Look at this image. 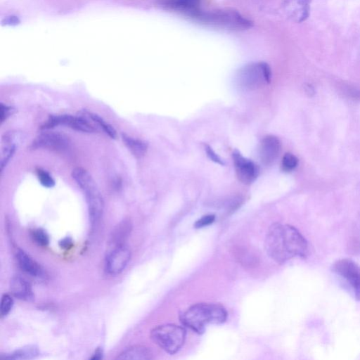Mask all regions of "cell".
Instances as JSON below:
<instances>
[{
  "label": "cell",
  "instance_id": "1",
  "mask_svg": "<svg viewBox=\"0 0 360 360\" xmlns=\"http://www.w3.org/2000/svg\"><path fill=\"white\" fill-rule=\"evenodd\" d=\"M267 255L276 262L283 264L294 258H305L308 243L301 233L289 224L275 223L269 227L264 241Z\"/></svg>",
  "mask_w": 360,
  "mask_h": 360
},
{
  "label": "cell",
  "instance_id": "2",
  "mask_svg": "<svg viewBox=\"0 0 360 360\" xmlns=\"http://www.w3.org/2000/svg\"><path fill=\"white\" fill-rule=\"evenodd\" d=\"M227 318L225 308L216 303H197L181 316L182 323L192 330L202 333L207 324H220Z\"/></svg>",
  "mask_w": 360,
  "mask_h": 360
},
{
  "label": "cell",
  "instance_id": "3",
  "mask_svg": "<svg viewBox=\"0 0 360 360\" xmlns=\"http://www.w3.org/2000/svg\"><path fill=\"white\" fill-rule=\"evenodd\" d=\"M193 19L201 23L228 30H243L252 27V22L242 16L238 11L221 9L202 12L200 10Z\"/></svg>",
  "mask_w": 360,
  "mask_h": 360
},
{
  "label": "cell",
  "instance_id": "4",
  "mask_svg": "<svg viewBox=\"0 0 360 360\" xmlns=\"http://www.w3.org/2000/svg\"><path fill=\"white\" fill-rule=\"evenodd\" d=\"M72 176L85 193L91 223H96L103 213V200L94 180L86 170L81 167L75 168Z\"/></svg>",
  "mask_w": 360,
  "mask_h": 360
},
{
  "label": "cell",
  "instance_id": "5",
  "mask_svg": "<svg viewBox=\"0 0 360 360\" xmlns=\"http://www.w3.org/2000/svg\"><path fill=\"white\" fill-rule=\"evenodd\" d=\"M186 332L184 328L167 323L154 328L150 332L153 342L166 352L176 353L184 345Z\"/></svg>",
  "mask_w": 360,
  "mask_h": 360
},
{
  "label": "cell",
  "instance_id": "6",
  "mask_svg": "<svg viewBox=\"0 0 360 360\" xmlns=\"http://www.w3.org/2000/svg\"><path fill=\"white\" fill-rule=\"evenodd\" d=\"M271 71L264 62L251 63L242 67L236 79L238 84L246 89H256L271 81Z\"/></svg>",
  "mask_w": 360,
  "mask_h": 360
},
{
  "label": "cell",
  "instance_id": "7",
  "mask_svg": "<svg viewBox=\"0 0 360 360\" xmlns=\"http://www.w3.org/2000/svg\"><path fill=\"white\" fill-rule=\"evenodd\" d=\"M332 271L347 287L354 299L360 300V266L350 259L344 258L333 264Z\"/></svg>",
  "mask_w": 360,
  "mask_h": 360
},
{
  "label": "cell",
  "instance_id": "8",
  "mask_svg": "<svg viewBox=\"0 0 360 360\" xmlns=\"http://www.w3.org/2000/svg\"><path fill=\"white\" fill-rule=\"evenodd\" d=\"M131 258V252L124 245L115 246L105 259V269L112 275L121 273Z\"/></svg>",
  "mask_w": 360,
  "mask_h": 360
},
{
  "label": "cell",
  "instance_id": "9",
  "mask_svg": "<svg viewBox=\"0 0 360 360\" xmlns=\"http://www.w3.org/2000/svg\"><path fill=\"white\" fill-rule=\"evenodd\" d=\"M233 160L239 181L245 184H252L259 174L257 166L236 150L233 153Z\"/></svg>",
  "mask_w": 360,
  "mask_h": 360
},
{
  "label": "cell",
  "instance_id": "10",
  "mask_svg": "<svg viewBox=\"0 0 360 360\" xmlns=\"http://www.w3.org/2000/svg\"><path fill=\"white\" fill-rule=\"evenodd\" d=\"M70 144L68 136L55 131H46L39 134L32 145L34 148H48L54 150L66 149Z\"/></svg>",
  "mask_w": 360,
  "mask_h": 360
},
{
  "label": "cell",
  "instance_id": "11",
  "mask_svg": "<svg viewBox=\"0 0 360 360\" xmlns=\"http://www.w3.org/2000/svg\"><path fill=\"white\" fill-rule=\"evenodd\" d=\"M311 0H285L283 10L285 15L292 21L302 22L309 15Z\"/></svg>",
  "mask_w": 360,
  "mask_h": 360
},
{
  "label": "cell",
  "instance_id": "12",
  "mask_svg": "<svg viewBox=\"0 0 360 360\" xmlns=\"http://www.w3.org/2000/svg\"><path fill=\"white\" fill-rule=\"evenodd\" d=\"M57 124L66 125L82 132L91 133L95 131V129L84 119L70 115L51 117L44 128L52 127Z\"/></svg>",
  "mask_w": 360,
  "mask_h": 360
},
{
  "label": "cell",
  "instance_id": "13",
  "mask_svg": "<svg viewBox=\"0 0 360 360\" xmlns=\"http://www.w3.org/2000/svg\"><path fill=\"white\" fill-rule=\"evenodd\" d=\"M281 147V142L276 136L272 135L265 136L261 141L259 150L262 163L265 165H271L278 158Z\"/></svg>",
  "mask_w": 360,
  "mask_h": 360
},
{
  "label": "cell",
  "instance_id": "14",
  "mask_svg": "<svg viewBox=\"0 0 360 360\" xmlns=\"http://www.w3.org/2000/svg\"><path fill=\"white\" fill-rule=\"evenodd\" d=\"M200 0H165L164 6L193 18L199 11Z\"/></svg>",
  "mask_w": 360,
  "mask_h": 360
},
{
  "label": "cell",
  "instance_id": "15",
  "mask_svg": "<svg viewBox=\"0 0 360 360\" xmlns=\"http://www.w3.org/2000/svg\"><path fill=\"white\" fill-rule=\"evenodd\" d=\"M11 293L18 299L30 301L33 300L34 293L30 284L20 276L12 278L10 283Z\"/></svg>",
  "mask_w": 360,
  "mask_h": 360
},
{
  "label": "cell",
  "instance_id": "16",
  "mask_svg": "<svg viewBox=\"0 0 360 360\" xmlns=\"http://www.w3.org/2000/svg\"><path fill=\"white\" fill-rule=\"evenodd\" d=\"M16 259L20 268L26 274L32 276H41L42 269L39 264L24 251L19 250L16 254Z\"/></svg>",
  "mask_w": 360,
  "mask_h": 360
},
{
  "label": "cell",
  "instance_id": "17",
  "mask_svg": "<svg viewBox=\"0 0 360 360\" xmlns=\"http://www.w3.org/2000/svg\"><path fill=\"white\" fill-rule=\"evenodd\" d=\"M153 357L151 350L143 345H136L130 347L122 351L117 359H135V360H147Z\"/></svg>",
  "mask_w": 360,
  "mask_h": 360
},
{
  "label": "cell",
  "instance_id": "18",
  "mask_svg": "<svg viewBox=\"0 0 360 360\" xmlns=\"http://www.w3.org/2000/svg\"><path fill=\"white\" fill-rule=\"evenodd\" d=\"M16 134H5L1 139V169L6 165L15 150Z\"/></svg>",
  "mask_w": 360,
  "mask_h": 360
},
{
  "label": "cell",
  "instance_id": "19",
  "mask_svg": "<svg viewBox=\"0 0 360 360\" xmlns=\"http://www.w3.org/2000/svg\"><path fill=\"white\" fill-rule=\"evenodd\" d=\"M122 141L134 157L141 158L146 154L148 145L143 141L134 139L125 134H122Z\"/></svg>",
  "mask_w": 360,
  "mask_h": 360
},
{
  "label": "cell",
  "instance_id": "20",
  "mask_svg": "<svg viewBox=\"0 0 360 360\" xmlns=\"http://www.w3.org/2000/svg\"><path fill=\"white\" fill-rule=\"evenodd\" d=\"M38 354V349L34 345H29L6 355L5 358L9 359H30L36 357Z\"/></svg>",
  "mask_w": 360,
  "mask_h": 360
},
{
  "label": "cell",
  "instance_id": "21",
  "mask_svg": "<svg viewBox=\"0 0 360 360\" xmlns=\"http://www.w3.org/2000/svg\"><path fill=\"white\" fill-rule=\"evenodd\" d=\"M130 231L131 224L129 221H124L120 223L112 233V243L115 246L124 245L122 243L129 235Z\"/></svg>",
  "mask_w": 360,
  "mask_h": 360
},
{
  "label": "cell",
  "instance_id": "22",
  "mask_svg": "<svg viewBox=\"0 0 360 360\" xmlns=\"http://www.w3.org/2000/svg\"><path fill=\"white\" fill-rule=\"evenodd\" d=\"M89 117L106 133L110 138L115 139L117 133L114 127L106 122L102 117L94 113H89Z\"/></svg>",
  "mask_w": 360,
  "mask_h": 360
},
{
  "label": "cell",
  "instance_id": "23",
  "mask_svg": "<svg viewBox=\"0 0 360 360\" xmlns=\"http://www.w3.org/2000/svg\"><path fill=\"white\" fill-rule=\"evenodd\" d=\"M297 164V158L290 153H287L283 157L281 167L283 171L290 172L296 168Z\"/></svg>",
  "mask_w": 360,
  "mask_h": 360
},
{
  "label": "cell",
  "instance_id": "24",
  "mask_svg": "<svg viewBox=\"0 0 360 360\" xmlns=\"http://www.w3.org/2000/svg\"><path fill=\"white\" fill-rule=\"evenodd\" d=\"M13 304V298L8 294H4L1 297L0 305V314L2 318L11 311Z\"/></svg>",
  "mask_w": 360,
  "mask_h": 360
},
{
  "label": "cell",
  "instance_id": "25",
  "mask_svg": "<svg viewBox=\"0 0 360 360\" xmlns=\"http://www.w3.org/2000/svg\"><path fill=\"white\" fill-rule=\"evenodd\" d=\"M32 236L39 245L46 246L49 243V238L46 232L41 229L33 231Z\"/></svg>",
  "mask_w": 360,
  "mask_h": 360
},
{
  "label": "cell",
  "instance_id": "26",
  "mask_svg": "<svg viewBox=\"0 0 360 360\" xmlns=\"http://www.w3.org/2000/svg\"><path fill=\"white\" fill-rule=\"evenodd\" d=\"M37 174L41 184L44 186L51 188L55 185L53 179L46 171L41 169H37Z\"/></svg>",
  "mask_w": 360,
  "mask_h": 360
},
{
  "label": "cell",
  "instance_id": "27",
  "mask_svg": "<svg viewBox=\"0 0 360 360\" xmlns=\"http://www.w3.org/2000/svg\"><path fill=\"white\" fill-rule=\"evenodd\" d=\"M215 216L214 214H207L202 217L194 224L195 228H202L208 226L214 222Z\"/></svg>",
  "mask_w": 360,
  "mask_h": 360
},
{
  "label": "cell",
  "instance_id": "28",
  "mask_svg": "<svg viewBox=\"0 0 360 360\" xmlns=\"http://www.w3.org/2000/svg\"><path fill=\"white\" fill-rule=\"evenodd\" d=\"M205 150L207 153V155L211 160L221 165H224L223 160L219 158V156L212 150V148L209 145H205Z\"/></svg>",
  "mask_w": 360,
  "mask_h": 360
},
{
  "label": "cell",
  "instance_id": "29",
  "mask_svg": "<svg viewBox=\"0 0 360 360\" xmlns=\"http://www.w3.org/2000/svg\"><path fill=\"white\" fill-rule=\"evenodd\" d=\"M352 238V244L354 248L360 252V223H359L357 226L354 228Z\"/></svg>",
  "mask_w": 360,
  "mask_h": 360
},
{
  "label": "cell",
  "instance_id": "30",
  "mask_svg": "<svg viewBox=\"0 0 360 360\" xmlns=\"http://www.w3.org/2000/svg\"><path fill=\"white\" fill-rule=\"evenodd\" d=\"M13 108L7 105L1 104L0 106V120L1 122H4L10 115L13 114Z\"/></svg>",
  "mask_w": 360,
  "mask_h": 360
},
{
  "label": "cell",
  "instance_id": "31",
  "mask_svg": "<svg viewBox=\"0 0 360 360\" xmlns=\"http://www.w3.org/2000/svg\"><path fill=\"white\" fill-rule=\"evenodd\" d=\"M346 94L350 96L352 98L360 100V89L356 88H347Z\"/></svg>",
  "mask_w": 360,
  "mask_h": 360
},
{
  "label": "cell",
  "instance_id": "32",
  "mask_svg": "<svg viewBox=\"0 0 360 360\" xmlns=\"http://www.w3.org/2000/svg\"><path fill=\"white\" fill-rule=\"evenodd\" d=\"M103 358V350L101 348H98L95 350L92 356L90 358L92 360H98Z\"/></svg>",
  "mask_w": 360,
  "mask_h": 360
},
{
  "label": "cell",
  "instance_id": "33",
  "mask_svg": "<svg viewBox=\"0 0 360 360\" xmlns=\"http://www.w3.org/2000/svg\"><path fill=\"white\" fill-rule=\"evenodd\" d=\"M60 246L63 248H67L72 244V240L69 238H65L60 242Z\"/></svg>",
  "mask_w": 360,
  "mask_h": 360
},
{
  "label": "cell",
  "instance_id": "34",
  "mask_svg": "<svg viewBox=\"0 0 360 360\" xmlns=\"http://www.w3.org/2000/svg\"><path fill=\"white\" fill-rule=\"evenodd\" d=\"M245 257H246V258H249V257H248V256H246ZM244 259H240V260L243 261ZM246 259L247 261H248V262H249V261L250 262V259Z\"/></svg>",
  "mask_w": 360,
  "mask_h": 360
}]
</instances>
